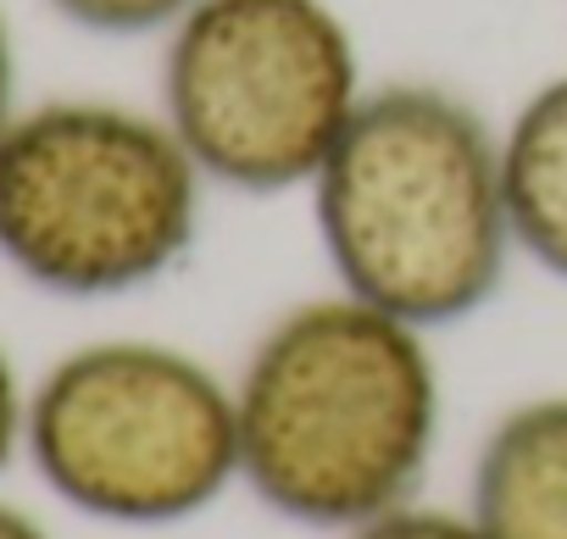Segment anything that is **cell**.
<instances>
[{
  "instance_id": "12",
  "label": "cell",
  "mask_w": 567,
  "mask_h": 539,
  "mask_svg": "<svg viewBox=\"0 0 567 539\" xmlns=\"http://www.w3.org/2000/svg\"><path fill=\"white\" fill-rule=\"evenodd\" d=\"M0 539H51L29 511H18V506H7V500H0Z\"/></svg>"
},
{
  "instance_id": "7",
  "label": "cell",
  "mask_w": 567,
  "mask_h": 539,
  "mask_svg": "<svg viewBox=\"0 0 567 539\" xmlns=\"http://www.w3.org/2000/svg\"><path fill=\"white\" fill-rule=\"evenodd\" d=\"M501 173L517 256L567 284V73L534 84L501 123Z\"/></svg>"
},
{
  "instance_id": "8",
  "label": "cell",
  "mask_w": 567,
  "mask_h": 539,
  "mask_svg": "<svg viewBox=\"0 0 567 539\" xmlns=\"http://www.w3.org/2000/svg\"><path fill=\"white\" fill-rule=\"evenodd\" d=\"M195 0H51V12L68 18L84 34L106 40H140V34H167Z\"/></svg>"
},
{
  "instance_id": "4",
  "label": "cell",
  "mask_w": 567,
  "mask_h": 539,
  "mask_svg": "<svg viewBox=\"0 0 567 539\" xmlns=\"http://www.w3.org/2000/svg\"><path fill=\"white\" fill-rule=\"evenodd\" d=\"M368 90L334 0H195L162 34L156 112L212 189H307Z\"/></svg>"
},
{
  "instance_id": "2",
  "label": "cell",
  "mask_w": 567,
  "mask_h": 539,
  "mask_svg": "<svg viewBox=\"0 0 567 539\" xmlns=\"http://www.w3.org/2000/svg\"><path fill=\"white\" fill-rule=\"evenodd\" d=\"M307 195L334 290L429 334L484 312L517 261L501 123L429 79L373 84Z\"/></svg>"
},
{
  "instance_id": "1",
  "label": "cell",
  "mask_w": 567,
  "mask_h": 539,
  "mask_svg": "<svg viewBox=\"0 0 567 539\" xmlns=\"http://www.w3.org/2000/svg\"><path fill=\"white\" fill-rule=\"evenodd\" d=\"M429 340L346 290L284 307L234 373L239 484L284 522L323 533L417 500L445 428Z\"/></svg>"
},
{
  "instance_id": "11",
  "label": "cell",
  "mask_w": 567,
  "mask_h": 539,
  "mask_svg": "<svg viewBox=\"0 0 567 539\" xmlns=\"http://www.w3.org/2000/svg\"><path fill=\"white\" fill-rule=\"evenodd\" d=\"M18 117V56H12V29L0 18V134Z\"/></svg>"
},
{
  "instance_id": "3",
  "label": "cell",
  "mask_w": 567,
  "mask_h": 539,
  "mask_svg": "<svg viewBox=\"0 0 567 539\" xmlns=\"http://www.w3.org/2000/svg\"><path fill=\"white\" fill-rule=\"evenodd\" d=\"M206 189L162 112L40 101L0 134V261L45 296H134L184 267Z\"/></svg>"
},
{
  "instance_id": "9",
  "label": "cell",
  "mask_w": 567,
  "mask_h": 539,
  "mask_svg": "<svg viewBox=\"0 0 567 539\" xmlns=\"http://www.w3.org/2000/svg\"><path fill=\"white\" fill-rule=\"evenodd\" d=\"M340 539H489V533L473 522L467 506L451 511V506L406 500V506H395V511H384V517H373V522H362V528H351Z\"/></svg>"
},
{
  "instance_id": "5",
  "label": "cell",
  "mask_w": 567,
  "mask_h": 539,
  "mask_svg": "<svg viewBox=\"0 0 567 539\" xmlns=\"http://www.w3.org/2000/svg\"><path fill=\"white\" fill-rule=\"evenodd\" d=\"M23 450L95 522H189L239 484L234 379L162 340L79 345L34 384Z\"/></svg>"
},
{
  "instance_id": "10",
  "label": "cell",
  "mask_w": 567,
  "mask_h": 539,
  "mask_svg": "<svg viewBox=\"0 0 567 539\" xmlns=\"http://www.w3.org/2000/svg\"><path fill=\"white\" fill-rule=\"evenodd\" d=\"M23 434H29V395H23V384H18V367H12L7 345H0V473L12 467Z\"/></svg>"
},
{
  "instance_id": "6",
  "label": "cell",
  "mask_w": 567,
  "mask_h": 539,
  "mask_svg": "<svg viewBox=\"0 0 567 539\" xmlns=\"http://www.w3.org/2000/svg\"><path fill=\"white\" fill-rule=\"evenodd\" d=\"M467 511L489 539H567V395L495 417L473 456Z\"/></svg>"
}]
</instances>
